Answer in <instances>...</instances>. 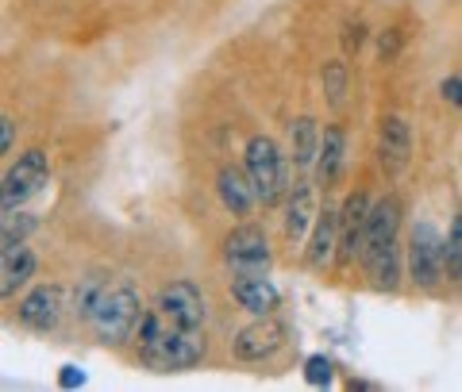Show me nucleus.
<instances>
[{
	"label": "nucleus",
	"instance_id": "1",
	"mask_svg": "<svg viewBox=\"0 0 462 392\" xmlns=\"http://www.w3.org/2000/svg\"><path fill=\"white\" fill-rule=\"evenodd\" d=\"M208 342H205V327H173L166 324L154 308H147L139 324V358L147 361L158 373H181L200 366Z\"/></svg>",
	"mask_w": 462,
	"mask_h": 392
},
{
	"label": "nucleus",
	"instance_id": "2",
	"mask_svg": "<svg viewBox=\"0 0 462 392\" xmlns=\"http://www.w3.org/2000/svg\"><path fill=\"white\" fill-rule=\"evenodd\" d=\"M143 315H147V308H143V300L135 293L132 281H108L105 293H100L97 308H93V319L89 327L97 331L100 342H127L139 331Z\"/></svg>",
	"mask_w": 462,
	"mask_h": 392
},
{
	"label": "nucleus",
	"instance_id": "3",
	"mask_svg": "<svg viewBox=\"0 0 462 392\" xmlns=\"http://www.w3.org/2000/svg\"><path fill=\"white\" fill-rule=\"evenodd\" d=\"M243 169L254 185V193L263 205H278L285 196V154L270 135H254L247 142V154H243Z\"/></svg>",
	"mask_w": 462,
	"mask_h": 392
},
{
	"label": "nucleus",
	"instance_id": "4",
	"mask_svg": "<svg viewBox=\"0 0 462 392\" xmlns=\"http://www.w3.org/2000/svg\"><path fill=\"white\" fill-rule=\"evenodd\" d=\"M447 269V242L428 220L409 231V278L416 288H436Z\"/></svg>",
	"mask_w": 462,
	"mask_h": 392
},
{
	"label": "nucleus",
	"instance_id": "5",
	"mask_svg": "<svg viewBox=\"0 0 462 392\" xmlns=\"http://www.w3.org/2000/svg\"><path fill=\"white\" fill-rule=\"evenodd\" d=\"M224 261H227V269L236 273V278H263V273H270L273 251L266 242V231H258L251 223L236 227L224 239Z\"/></svg>",
	"mask_w": 462,
	"mask_h": 392
},
{
	"label": "nucleus",
	"instance_id": "6",
	"mask_svg": "<svg viewBox=\"0 0 462 392\" xmlns=\"http://www.w3.org/2000/svg\"><path fill=\"white\" fill-rule=\"evenodd\" d=\"M51 181V162L42 150H27L16 158V166L5 173V185H0V208L16 212L23 208L32 196L42 193V185Z\"/></svg>",
	"mask_w": 462,
	"mask_h": 392
},
{
	"label": "nucleus",
	"instance_id": "7",
	"mask_svg": "<svg viewBox=\"0 0 462 392\" xmlns=\"http://www.w3.org/2000/svg\"><path fill=\"white\" fill-rule=\"evenodd\" d=\"M154 312L173 327H205V296L193 281H173L154 296Z\"/></svg>",
	"mask_w": 462,
	"mask_h": 392
},
{
	"label": "nucleus",
	"instance_id": "8",
	"mask_svg": "<svg viewBox=\"0 0 462 392\" xmlns=\"http://www.w3.org/2000/svg\"><path fill=\"white\" fill-rule=\"evenodd\" d=\"M285 324L282 319H273V315H254V324L251 327H243L239 335H236V358L239 361H266L273 358L285 346Z\"/></svg>",
	"mask_w": 462,
	"mask_h": 392
},
{
	"label": "nucleus",
	"instance_id": "9",
	"mask_svg": "<svg viewBox=\"0 0 462 392\" xmlns=\"http://www.w3.org/2000/svg\"><path fill=\"white\" fill-rule=\"evenodd\" d=\"M62 308H66V304H62V288H58V285H39V288H32V293L20 300L16 315H20V324L27 331H35V335H47V331L58 327Z\"/></svg>",
	"mask_w": 462,
	"mask_h": 392
},
{
	"label": "nucleus",
	"instance_id": "10",
	"mask_svg": "<svg viewBox=\"0 0 462 392\" xmlns=\"http://www.w3.org/2000/svg\"><path fill=\"white\" fill-rule=\"evenodd\" d=\"M370 208H374V200L366 193H351V196L343 200V208H339V258L343 261L363 258Z\"/></svg>",
	"mask_w": 462,
	"mask_h": 392
},
{
	"label": "nucleus",
	"instance_id": "11",
	"mask_svg": "<svg viewBox=\"0 0 462 392\" xmlns=\"http://www.w3.org/2000/svg\"><path fill=\"white\" fill-rule=\"evenodd\" d=\"M412 158V127L404 115H382L378 127V162L385 173H401Z\"/></svg>",
	"mask_w": 462,
	"mask_h": 392
},
{
	"label": "nucleus",
	"instance_id": "12",
	"mask_svg": "<svg viewBox=\"0 0 462 392\" xmlns=\"http://www.w3.org/2000/svg\"><path fill=\"white\" fill-rule=\"evenodd\" d=\"M397 231H401V200L397 196H382L378 205L370 208L363 254H374V251H385V246H393L397 242Z\"/></svg>",
	"mask_w": 462,
	"mask_h": 392
},
{
	"label": "nucleus",
	"instance_id": "13",
	"mask_svg": "<svg viewBox=\"0 0 462 392\" xmlns=\"http://www.w3.org/2000/svg\"><path fill=\"white\" fill-rule=\"evenodd\" d=\"M216 193H220V205L231 215H251L258 205V193L247 178V169H236V166H224L216 173Z\"/></svg>",
	"mask_w": 462,
	"mask_h": 392
},
{
	"label": "nucleus",
	"instance_id": "14",
	"mask_svg": "<svg viewBox=\"0 0 462 392\" xmlns=\"http://www.w3.org/2000/svg\"><path fill=\"white\" fill-rule=\"evenodd\" d=\"M231 296H236L239 308L251 312V315H273V308L282 304L278 285H273L266 273L263 278H236L231 281Z\"/></svg>",
	"mask_w": 462,
	"mask_h": 392
},
{
	"label": "nucleus",
	"instance_id": "15",
	"mask_svg": "<svg viewBox=\"0 0 462 392\" xmlns=\"http://www.w3.org/2000/svg\"><path fill=\"white\" fill-rule=\"evenodd\" d=\"M316 193L312 185H297L289 193V205H285V239L289 242H305L309 231L316 227Z\"/></svg>",
	"mask_w": 462,
	"mask_h": 392
},
{
	"label": "nucleus",
	"instance_id": "16",
	"mask_svg": "<svg viewBox=\"0 0 462 392\" xmlns=\"http://www.w3.org/2000/svg\"><path fill=\"white\" fill-rule=\"evenodd\" d=\"M39 258L27 251V246H16V251H0V296L12 300L16 288H23L27 281L35 278Z\"/></svg>",
	"mask_w": 462,
	"mask_h": 392
},
{
	"label": "nucleus",
	"instance_id": "17",
	"mask_svg": "<svg viewBox=\"0 0 462 392\" xmlns=\"http://www.w3.org/2000/svg\"><path fill=\"white\" fill-rule=\"evenodd\" d=\"M343 162H346V135H343V127H324L320 154H316V181L328 188L343 173Z\"/></svg>",
	"mask_w": 462,
	"mask_h": 392
},
{
	"label": "nucleus",
	"instance_id": "18",
	"mask_svg": "<svg viewBox=\"0 0 462 392\" xmlns=\"http://www.w3.org/2000/svg\"><path fill=\"white\" fill-rule=\"evenodd\" d=\"M336 251H339V212L324 208L316 215V227L309 239V266H328Z\"/></svg>",
	"mask_w": 462,
	"mask_h": 392
},
{
	"label": "nucleus",
	"instance_id": "19",
	"mask_svg": "<svg viewBox=\"0 0 462 392\" xmlns=\"http://www.w3.org/2000/svg\"><path fill=\"white\" fill-rule=\"evenodd\" d=\"M289 150H293V166L309 169L316 162V154H320V131H316V120L312 115H300L289 127Z\"/></svg>",
	"mask_w": 462,
	"mask_h": 392
},
{
	"label": "nucleus",
	"instance_id": "20",
	"mask_svg": "<svg viewBox=\"0 0 462 392\" xmlns=\"http://www.w3.org/2000/svg\"><path fill=\"white\" fill-rule=\"evenodd\" d=\"M366 261V273L374 278V285L385 288V293H393L397 281H401V246H385V251H374V254H363Z\"/></svg>",
	"mask_w": 462,
	"mask_h": 392
},
{
	"label": "nucleus",
	"instance_id": "21",
	"mask_svg": "<svg viewBox=\"0 0 462 392\" xmlns=\"http://www.w3.org/2000/svg\"><path fill=\"white\" fill-rule=\"evenodd\" d=\"M105 285H108V278H100V273H89V278L78 281V288H74V312H78V319H85V324L93 319V308H97L100 293H105Z\"/></svg>",
	"mask_w": 462,
	"mask_h": 392
},
{
	"label": "nucleus",
	"instance_id": "22",
	"mask_svg": "<svg viewBox=\"0 0 462 392\" xmlns=\"http://www.w3.org/2000/svg\"><path fill=\"white\" fill-rule=\"evenodd\" d=\"M35 227H39L35 215H27V212H5V227H0V242H5V251H16V246H23V239L32 235Z\"/></svg>",
	"mask_w": 462,
	"mask_h": 392
},
{
	"label": "nucleus",
	"instance_id": "23",
	"mask_svg": "<svg viewBox=\"0 0 462 392\" xmlns=\"http://www.w3.org/2000/svg\"><path fill=\"white\" fill-rule=\"evenodd\" d=\"M324 93L331 108H343L346 100V62H328L324 66Z\"/></svg>",
	"mask_w": 462,
	"mask_h": 392
},
{
	"label": "nucleus",
	"instance_id": "24",
	"mask_svg": "<svg viewBox=\"0 0 462 392\" xmlns=\"http://www.w3.org/2000/svg\"><path fill=\"white\" fill-rule=\"evenodd\" d=\"M447 273L462 281V212L455 215L451 231H447Z\"/></svg>",
	"mask_w": 462,
	"mask_h": 392
},
{
	"label": "nucleus",
	"instance_id": "25",
	"mask_svg": "<svg viewBox=\"0 0 462 392\" xmlns=\"http://www.w3.org/2000/svg\"><path fill=\"white\" fill-rule=\"evenodd\" d=\"M305 381L309 385H316V388H328L331 385V361L324 358V354H312V358H305Z\"/></svg>",
	"mask_w": 462,
	"mask_h": 392
},
{
	"label": "nucleus",
	"instance_id": "26",
	"mask_svg": "<svg viewBox=\"0 0 462 392\" xmlns=\"http://www.w3.org/2000/svg\"><path fill=\"white\" fill-rule=\"evenodd\" d=\"M378 50H382V62H393V58L401 54V32L397 27H389V32L378 39Z\"/></svg>",
	"mask_w": 462,
	"mask_h": 392
},
{
	"label": "nucleus",
	"instance_id": "27",
	"mask_svg": "<svg viewBox=\"0 0 462 392\" xmlns=\"http://www.w3.org/2000/svg\"><path fill=\"white\" fill-rule=\"evenodd\" d=\"M366 42V27L363 23H346L343 27V50H358Z\"/></svg>",
	"mask_w": 462,
	"mask_h": 392
},
{
	"label": "nucleus",
	"instance_id": "28",
	"mask_svg": "<svg viewBox=\"0 0 462 392\" xmlns=\"http://www.w3.org/2000/svg\"><path fill=\"white\" fill-rule=\"evenodd\" d=\"M12 142H16V120L0 115V154H12Z\"/></svg>",
	"mask_w": 462,
	"mask_h": 392
},
{
	"label": "nucleus",
	"instance_id": "29",
	"mask_svg": "<svg viewBox=\"0 0 462 392\" xmlns=\"http://www.w3.org/2000/svg\"><path fill=\"white\" fill-rule=\"evenodd\" d=\"M439 93H443V100H447V105L462 108V77H447V81L439 85Z\"/></svg>",
	"mask_w": 462,
	"mask_h": 392
},
{
	"label": "nucleus",
	"instance_id": "30",
	"mask_svg": "<svg viewBox=\"0 0 462 392\" xmlns=\"http://www.w3.org/2000/svg\"><path fill=\"white\" fill-rule=\"evenodd\" d=\"M58 385H62V388H81L85 385V373L78 366H62V373H58Z\"/></svg>",
	"mask_w": 462,
	"mask_h": 392
}]
</instances>
